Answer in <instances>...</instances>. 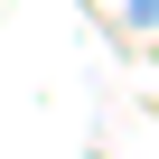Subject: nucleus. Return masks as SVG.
I'll list each match as a JSON object with an SVG mask.
<instances>
[]
</instances>
